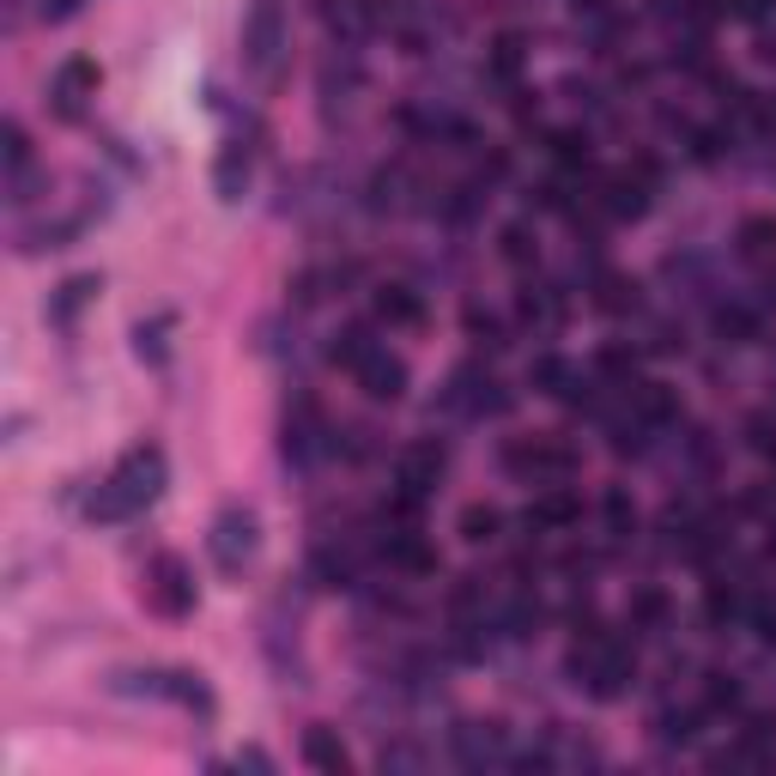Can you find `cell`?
I'll use <instances>...</instances> for the list:
<instances>
[{
	"instance_id": "e0dca14e",
	"label": "cell",
	"mask_w": 776,
	"mask_h": 776,
	"mask_svg": "<svg viewBox=\"0 0 776 776\" xmlns=\"http://www.w3.org/2000/svg\"><path fill=\"white\" fill-rule=\"evenodd\" d=\"M594 309H606V316H619V309H637V279L601 274V279H594Z\"/></svg>"
},
{
	"instance_id": "1f68e13d",
	"label": "cell",
	"mask_w": 776,
	"mask_h": 776,
	"mask_svg": "<svg viewBox=\"0 0 776 776\" xmlns=\"http://www.w3.org/2000/svg\"><path fill=\"white\" fill-rule=\"evenodd\" d=\"M734 12H741V19H765L770 0H734Z\"/></svg>"
},
{
	"instance_id": "8fae6325",
	"label": "cell",
	"mask_w": 776,
	"mask_h": 776,
	"mask_svg": "<svg viewBox=\"0 0 776 776\" xmlns=\"http://www.w3.org/2000/svg\"><path fill=\"white\" fill-rule=\"evenodd\" d=\"M528 522H534V528H552V534H559V528L582 522V498H576V491H564V486H547L534 503H528Z\"/></svg>"
},
{
	"instance_id": "44dd1931",
	"label": "cell",
	"mask_w": 776,
	"mask_h": 776,
	"mask_svg": "<svg viewBox=\"0 0 776 776\" xmlns=\"http://www.w3.org/2000/svg\"><path fill=\"white\" fill-rule=\"evenodd\" d=\"M316 576L328 582V589H346V582L358 576V559H353V552H340V547H321L316 552Z\"/></svg>"
},
{
	"instance_id": "9a60e30c",
	"label": "cell",
	"mask_w": 776,
	"mask_h": 776,
	"mask_svg": "<svg viewBox=\"0 0 776 776\" xmlns=\"http://www.w3.org/2000/svg\"><path fill=\"white\" fill-rule=\"evenodd\" d=\"M741 255L758 267H776V218H746L741 225Z\"/></svg>"
},
{
	"instance_id": "ba28073f",
	"label": "cell",
	"mask_w": 776,
	"mask_h": 776,
	"mask_svg": "<svg viewBox=\"0 0 776 776\" xmlns=\"http://www.w3.org/2000/svg\"><path fill=\"white\" fill-rule=\"evenodd\" d=\"M443 468H449V456L437 443H407V449H400V461H395V486L431 498V491L443 486Z\"/></svg>"
},
{
	"instance_id": "f1b7e54d",
	"label": "cell",
	"mask_w": 776,
	"mask_h": 776,
	"mask_svg": "<svg viewBox=\"0 0 776 776\" xmlns=\"http://www.w3.org/2000/svg\"><path fill=\"white\" fill-rule=\"evenodd\" d=\"M704 704H709V709H741V685H734V680H722V674H709V685H704Z\"/></svg>"
},
{
	"instance_id": "5b68a950",
	"label": "cell",
	"mask_w": 776,
	"mask_h": 776,
	"mask_svg": "<svg viewBox=\"0 0 776 776\" xmlns=\"http://www.w3.org/2000/svg\"><path fill=\"white\" fill-rule=\"evenodd\" d=\"M206 547H213V564L225 576H237L243 564L255 559V547H262V534H255V510H243V503H231V510H218L213 534H206Z\"/></svg>"
},
{
	"instance_id": "8992f818",
	"label": "cell",
	"mask_w": 776,
	"mask_h": 776,
	"mask_svg": "<svg viewBox=\"0 0 776 776\" xmlns=\"http://www.w3.org/2000/svg\"><path fill=\"white\" fill-rule=\"evenodd\" d=\"M503 468L522 473V480H534V486H564L571 468H576V456L564 443H552V437H528V443L503 449Z\"/></svg>"
},
{
	"instance_id": "83f0119b",
	"label": "cell",
	"mask_w": 776,
	"mask_h": 776,
	"mask_svg": "<svg viewBox=\"0 0 776 776\" xmlns=\"http://www.w3.org/2000/svg\"><path fill=\"white\" fill-rule=\"evenodd\" d=\"M631 619H637V625H662V619H667V594L643 589L637 601H631Z\"/></svg>"
},
{
	"instance_id": "ffe728a7",
	"label": "cell",
	"mask_w": 776,
	"mask_h": 776,
	"mask_svg": "<svg viewBox=\"0 0 776 776\" xmlns=\"http://www.w3.org/2000/svg\"><path fill=\"white\" fill-rule=\"evenodd\" d=\"M92 297H98V274H80V279H68V286H61V297H55V309H49V316L73 321L85 304H92Z\"/></svg>"
},
{
	"instance_id": "9c48e42d",
	"label": "cell",
	"mask_w": 776,
	"mask_h": 776,
	"mask_svg": "<svg viewBox=\"0 0 776 776\" xmlns=\"http://www.w3.org/2000/svg\"><path fill=\"white\" fill-rule=\"evenodd\" d=\"M353 377H358V388H365L370 400H388V407H395V400L407 395V365H400L395 353H382V346H370L365 365H358Z\"/></svg>"
},
{
	"instance_id": "6da1fadb",
	"label": "cell",
	"mask_w": 776,
	"mask_h": 776,
	"mask_svg": "<svg viewBox=\"0 0 776 776\" xmlns=\"http://www.w3.org/2000/svg\"><path fill=\"white\" fill-rule=\"evenodd\" d=\"M159 491H164V449L140 443V449H127V456L115 461V473L98 486L92 515H98V522H122V515L159 503Z\"/></svg>"
},
{
	"instance_id": "4316f807",
	"label": "cell",
	"mask_w": 776,
	"mask_h": 776,
	"mask_svg": "<svg viewBox=\"0 0 776 776\" xmlns=\"http://www.w3.org/2000/svg\"><path fill=\"white\" fill-rule=\"evenodd\" d=\"M515 68H522V43L503 37V43L491 49V80H515Z\"/></svg>"
},
{
	"instance_id": "d4e9b609",
	"label": "cell",
	"mask_w": 776,
	"mask_h": 776,
	"mask_svg": "<svg viewBox=\"0 0 776 776\" xmlns=\"http://www.w3.org/2000/svg\"><path fill=\"white\" fill-rule=\"evenodd\" d=\"M31 171V134H24L19 122H7V176Z\"/></svg>"
},
{
	"instance_id": "7402d4cb",
	"label": "cell",
	"mask_w": 776,
	"mask_h": 776,
	"mask_svg": "<svg viewBox=\"0 0 776 776\" xmlns=\"http://www.w3.org/2000/svg\"><path fill=\"white\" fill-rule=\"evenodd\" d=\"M655 734H662L667 746H674V741L685 746L697 734V709H662V716H655Z\"/></svg>"
},
{
	"instance_id": "4dcf8cb0",
	"label": "cell",
	"mask_w": 776,
	"mask_h": 776,
	"mask_svg": "<svg viewBox=\"0 0 776 776\" xmlns=\"http://www.w3.org/2000/svg\"><path fill=\"white\" fill-rule=\"evenodd\" d=\"M73 12H80V0H43V19H49V24L73 19Z\"/></svg>"
},
{
	"instance_id": "603a6c76",
	"label": "cell",
	"mask_w": 776,
	"mask_h": 776,
	"mask_svg": "<svg viewBox=\"0 0 776 776\" xmlns=\"http://www.w3.org/2000/svg\"><path fill=\"white\" fill-rule=\"evenodd\" d=\"M498 249H503V262L528 267V262H534V237H528V225H503L498 231Z\"/></svg>"
},
{
	"instance_id": "ac0fdd59",
	"label": "cell",
	"mask_w": 776,
	"mask_h": 776,
	"mask_svg": "<svg viewBox=\"0 0 776 776\" xmlns=\"http://www.w3.org/2000/svg\"><path fill=\"white\" fill-rule=\"evenodd\" d=\"M515 309H522V321H534V328H559V316H564V304L552 297V286H528L515 297Z\"/></svg>"
},
{
	"instance_id": "7a4b0ae2",
	"label": "cell",
	"mask_w": 776,
	"mask_h": 776,
	"mask_svg": "<svg viewBox=\"0 0 776 776\" xmlns=\"http://www.w3.org/2000/svg\"><path fill=\"white\" fill-rule=\"evenodd\" d=\"M243 68L262 85H279V73H286V0H249V19H243Z\"/></svg>"
},
{
	"instance_id": "f546056e",
	"label": "cell",
	"mask_w": 776,
	"mask_h": 776,
	"mask_svg": "<svg viewBox=\"0 0 776 776\" xmlns=\"http://www.w3.org/2000/svg\"><path fill=\"white\" fill-rule=\"evenodd\" d=\"M606 522H613L619 534H625V528L637 522V510H631V503H625V491H606Z\"/></svg>"
},
{
	"instance_id": "30bf717a",
	"label": "cell",
	"mask_w": 776,
	"mask_h": 776,
	"mask_svg": "<svg viewBox=\"0 0 776 776\" xmlns=\"http://www.w3.org/2000/svg\"><path fill=\"white\" fill-rule=\"evenodd\" d=\"M316 12H321V24H328L340 43H358V37H370V31H377V19H382L377 0H316Z\"/></svg>"
},
{
	"instance_id": "d6a6232c",
	"label": "cell",
	"mask_w": 776,
	"mask_h": 776,
	"mask_svg": "<svg viewBox=\"0 0 776 776\" xmlns=\"http://www.w3.org/2000/svg\"><path fill=\"white\" fill-rule=\"evenodd\" d=\"M606 7V0H576V12H601Z\"/></svg>"
},
{
	"instance_id": "3957f363",
	"label": "cell",
	"mask_w": 776,
	"mask_h": 776,
	"mask_svg": "<svg viewBox=\"0 0 776 776\" xmlns=\"http://www.w3.org/2000/svg\"><path fill=\"white\" fill-rule=\"evenodd\" d=\"M571 674H576V685H589L594 697H619L631 680H637V655H631L625 643H613V637L594 631L589 650L571 655Z\"/></svg>"
},
{
	"instance_id": "cb8c5ba5",
	"label": "cell",
	"mask_w": 776,
	"mask_h": 776,
	"mask_svg": "<svg viewBox=\"0 0 776 776\" xmlns=\"http://www.w3.org/2000/svg\"><path fill=\"white\" fill-rule=\"evenodd\" d=\"M468 334H473V346H486V353H498V346H503V321H498V316H486L480 304L468 309Z\"/></svg>"
},
{
	"instance_id": "7c38bea8",
	"label": "cell",
	"mask_w": 776,
	"mask_h": 776,
	"mask_svg": "<svg viewBox=\"0 0 776 776\" xmlns=\"http://www.w3.org/2000/svg\"><path fill=\"white\" fill-rule=\"evenodd\" d=\"M304 765H309V770L340 776L346 765H353V753H346V741H340V734H334V728H321V722H316V728H304Z\"/></svg>"
},
{
	"instance_id": "4fadbf2b",
	"label": "cell",
	"mask_w": 776,
	"mask_h": 776,
	"mask_svg": "<svg viewBox=\"0 0 776 776\" xmlns=\"http://www.w3.org/2000/svg\"><path fill=\"white\" fill-rule=\"evenodd\" d=\"M213 188H218V201H237V194L249 188V146H243V140H231V146L218 152V164H213Z\"/></svg>"
},
{
	"instance_id": "d6986e66",
	"label": "cell",
	"mask_w": 776,
	"mask_h": 776,
	"mask_svg": "<svg viewBox=\"0 0 776 776\" xmlns=\"http://www.w3.org/2000/svg\"><path fill=\"white\" fill-rule=\"evenodd\" d=\"M370 346H377V340H370V328H358V321H353V328H340V334H334L328 358H334V365H346V370H358V365H365V353H370Z\"/></svg>"
},
{
	"instance_id": "5bb4252c",
	"label": "cell",
	"mask_w": 776,
	"mask_h": 776,
	"mask_svg": "<svg viewBox=\"0 0 776 776\" xmlns=\"http://www.w3.org/2000/svg\"><path fill=\"white\" fill-rule=\"evenodd\" d=\"M377 316L388 321V328H419V321H425V304H419L407 286H382V292H377Z\"/></svg>"
},
{
	"instance_id": "2e32d148",
	"label": "cell",
	"mask_w": 776,
	"mask_h": 776,
	"mask_svg": "<svg viewBox=\"0 0 776 776\" xmlns=\"http://www.w3.org/2000/svg\"><path fill=\"white\" fill-rule=\"evenodd\" d=\"M498 534H503L498 503H468V510H461V540H468V547H491Z\"/></svg>"
},
{
	"instance_id": "484cf974",
	"label": "cell",
	"mask_w": 776,
	"mask_h": 776,
	"mask_svg": "<svg viewBox=\"0 0 776 776\" xmlns=\"http://www.w3.org/2000/svg\"><path fill=\"white\" fill-rule=\"evenodd\" d=\"M552 159H559L564 171H576V164H589V140L582 134H552Z\"/></svg>"
},
{
	"instance_id": "52a82bcc",
	"label": "cell",
	"mask_w": 776,
	"mask_h": 776,
	"mask_svg": "<svg viewBox=\"0 0 776 776\" xmlns=\"http://www.w3.org/2000/svg\"><path fill=\"white\" fill-rule=\"evenodd\" d=\"M146 606L159 619H188L194 613V571L183 559H152V571H146Z\"/></svg>"
},
{
	"instance_id": "277c9868",
	"label": "cell",
	"mask_w": 776,
	"mask_h": 776,
	"mask_svg": "<svg viewBox=\"0 0 776 776\" xmlns=\"http://www.w3.org/2000/svg\"><path fill=\"white\" fill-rule=\"evenodd\" d=\"M98 85H103V68L92 55H68L55 68V80H49V110L61 115V122H80L85 110H92V98H98Z\"/></svg>"
}]
</instances>
